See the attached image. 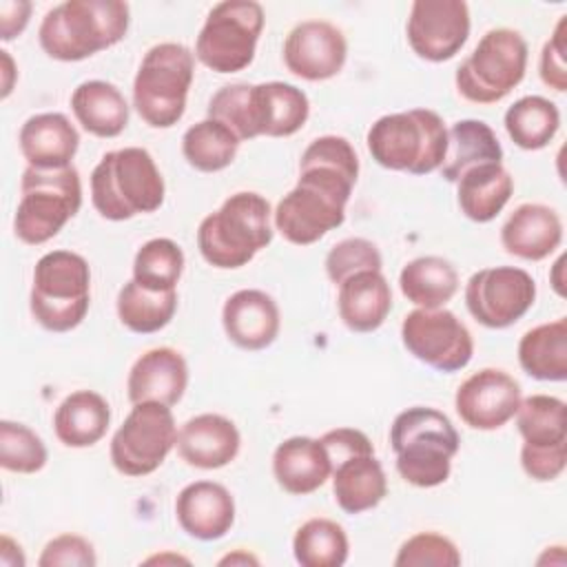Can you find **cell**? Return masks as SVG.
I'll use <instances>...</instances> for the list:
<instances>
[{
    "label": "cell",
    "instance_id": "cell-1",
    "mask_svg": "<svg viewBox=\"0 0 567 567\" xmlns=\"http://www.w3.org/2000/svg\"><path fill=\"white\" fill-rule=\"evenodd\" d=\"M359 177L354 146L341 135L312 140L299 159V177L272 210V226L295 246H310L346 219Z\"/></svg>",
    "mask_w": 567,
    "mask_h": 567
},
{
    "label": "cell",
    "instance_id": "cell-2",
    "mask_svg": "<svg viewBox=\"0 0 567 567\" xmlns=\"http://www.w3.org/2000/svg\"><path fill=\"white\" fill-rule=\"evenodd\" d=\"M128 24L122 0H64L44 13L38 40L49 58L80 62L124 40Z\"/></svg>",
    "mask_w": 567,
    "mask_h": 567
},
{
    "label": "cell",
    "instance_id": "cell-3",
    "mask_svg": "<svg viewBox=\"0 0 567 567\" xmlns=\"http://www.w3.org/2000/svg\"><path fill=\"white\" fill-rule=\"evenodd\" d=\"M390 445L399 476L414 487H436L450 478L461 436L436 408L414 405L399 412L390 425Z\"/></svg>",
    "mask_w": 567,
    "mask_h": 567
},
{
    "label": "cell",
    "instance_id": "cell-4",
    "mask_svg": "<svg viewBox=\"0 0 567 567\" xmlns=\"http://www.w3.org/2000/svg\"><path fill=\"white\" fill-rule=\"evenodd\" d=\"M272 230L268 199L252 190H239L199 221L197 248L213 268L235 270L272 241Z\"/></svg>",
    "mask_w": 567,
    "mask_h": 567
},
{
    "label": "cell",
    "instance_id": "cell-5",
    "mask_svg": "<svg viewBox=\"0 0 567 567\" xmlns=\"http://www.w3.org/2000/svg\"><path fill=\"white\" fill-rule=\"evenodd\" d=\"M166 186L153 155L142 146L109 151L91 173L93 208L111 221L155 213Z\"/></svg>",
    "mask_w": 567,
    "mask_h": 567
},
{
    "label": "cell",
    "instance_id": "cell-6",
    "mask_svg": "<svg viewBox=\"0 0 567 567\" xmlns=\"http://www.w3.org/2000/svg\"><path fill=\"white\" fill-rule=\"evenodd\" d=\"M372 159L388 171L427 175L439 171L447 151V126L432 109L381 115L365 135Z\"/></svg>",
    "mask_w": 567,
    "mask_h": 567
},
{
    "label": "cell",
    "instance_id": "cell-7",
    "mask_svg": "<svg viewBox=\"0 0 567 567\" xmlns=\"http://www.w3.org/2000/svg\"><path fill=\"white\" fill-rule=\"evenodd\" d=\"M91 306V268L73 250L44 252L33 268L29 308L49 332L78 328Z\"/></svg>",
    "mask_w": 567,
    "mask_h": 567
},
{
    "label": "cell",
    "instance_id": "cell-8",
    "mask_svg": "<svg viewBox=\"0 0 567 567\" xmlns=\"http://www.w3.org/2000/svg\"><path fill=\"white\" fill-rule=\"evenodd\" d=\"M195 75V53L179 42L153 44L133 80V106L153 128L175 126L184 111Z\"/></svg>",
    "mask_w": 567,
    "mask_h": 567
},
{
    "label": "cell",
    "instance_id": "cell-9",
    "mask_svg": "<svg viewBox=\"0 0 567 567\" xmlns=\"http://www.w3.org/2000/svg\"><path fill=\"white\" fill-rule=\"evenodd\" d=\"M82 206V182L75 166L40 171L27 166L20 179V202L13 233L29 246L53 239Z\"/></svg>",
    "mask_w": 567,
    "mask_h": 567
},
{
    "label": "cell",
    "instance_id": "cell-10",
    "mask_svg": "<svg viewBox=\"0 0 567 567\" xmlns=\"http://www.w3.org/2000/svg\"><path fill=\"white\" fill-rule=\"evenodd\" d=\"M527 69V42L516 29H489L458 64L456 91L474 104H496L516 89Z\"/></svg>",
    "mask_w": 567,
    "mask_h": 567
},
{
    "label": "cell",
    "instance_id": "cell-11",
    "mask_svg": "<svg viewBox=\"0 0 567 567\" xmlns=\"http://www.w3.org/2000/svg\"><path fill=\"white\" fill-rule=\"evenodd\" d=\"M264 22V7L255 0L217 2L199 29L195 58L215 73L244 71L255 60Z\"/></svg>",
    "mask_w": 567,
    "mask_h": 567
},
{
    "label": "cell",
    "instance_id": "cell-12",
    "mask_svg": "<svg viewBox=\"0 0 567 567\" xmlns=\"http://www.w3.org/2000/svg\"><path fill=\"white\" fill-rule=\"evenodd\" d=\"M177 443V425L171 405L157 401L133 403L124 423L111 439V463L124 476H148Z\"/></svg>",
    "mask_w": 567,
    "mask_h": 567
},
{
    "label": "cell",
    "instance_id": "cell-13",
    "mask_svg": "<svg viewBox=\"0 0 567 567\" xmlns=\"http://www.w3.org/2000/svg\"><path fill=\"white\" fill-rule=\"evenodd\" d=\"M401 341L421 363L439 372L463 370L474 354L467 326L447 308H414L403 317Z\"/></svg>",
    "mask_w": 567,
    "mask_h": 567
},
{
    "label": "cell",
    "instance_id": "cell-14",
    "mask_svg": "<svg viewBox=\"0 0 567 567\" xmlns=\"http://www.w3.org/2000/svg\"><path fill=\"white\" fill-rule=\"evenodd\" d=\"M536 301L534 277L516 266H494L474 272L465 286V306L485 328L503 330L527 315Z\"/></svg>",
    "mask_w": 567,
    "mask_h": 567
},
{
    "label": "cell",
    "instance_id": "cell-15",
    "mask_svg": "<svg viewBox=\"0 0 567 567\" xmlns=\"http://www.w3.org/2000/svg\"><path fill=\"white\" fill-rule=\"evenodd\" d=\"M470 7L463 0H416L405 35L410 49L427 62L452 60L470 35Z\"/></svg>",
    "mask_w": 567,
    "mask_h": 567
},
{
    "label": "cell",
    "instance_id": "cell-16",
    "mask_svg": "<svg viewBox=\"0 0 567 567\" xmlns=\"http://www.w3.org/2000/svg\"><path fill=\"white\" fill-rule=\"evenodd\" d=\"M520 399V385L512 374L498 368H483L458 385L454 408L472 430L492 432L514 419Z\"/></svg>",
    "mask_w": 567,
    "mask_h": 567
},
{
    "label": "cell",
    "instance_id": "cell-17",
    "mask_svg": "<svg viewBox=\"0 0 567 567\" xmlns=\"http://www.w3.org/2000/svg\"><path fill=\"white\" fill-rule=\"evenodd\" d=\"M348 58V42L328 20H303L290 29L284 42L286 69L308 82L334 78Z\"/></svg>",
    "mask_w": 567,
    "mask_h": 567
},
{
    "label": "cell",
    "instance_id": "cell-18",
    "mask_svg": "<svg viewBox=\"0 0 567 567\" xmlns=\"http://www.w3.org/2000/svg\"><path fill=\"white\" fill-rule=\"evenodd\" d=\"M221 326L237 348L248 352L264 350L279 334V306L259 288H241L224 301Z\"/></svg>",
    "mask_w": 567,
    "mask_h": 567
},
{
    "label": "cell",
    "instance_id": "cell-19",
    "mask_svg": "<svg viewBox=\"0 0 567 567\" xmlns=\"http://www.w3.org/2000/svg\"><path fill=\"white\" fill-rule=\"evenodd\" d=\"M175 447L186 465L199 470H219L235 461L241 447V436L228 416L204 412L190 416L177 430Z\"/></svg>",
    "mask_w": 567,
    "mask_h": 567
},
{
    "label": "cell",
    "instance_id": "cell-20",
    "mask_svg": "<svg viewBox=\"0 0 567 567\" xmlns=\"http://www.w3.org/2000/svg\"><path fill=\"white\" fill-rule=\"evenodd\" d=\"M175 516L190 538L219 540L235 523V501L221 483L195 481L177 494Z\"/></svg>",
    "mask_w": 567,
    "mask_h": 567
},
{
    "label": "cell",
    "instance_id": "cell-21",
    "mask_svg": "<svg viewBox=\"0 0 567 567\" xmlns=\"http://www.w3.org/2000/svg\"><path fill=\"white\" fill-rule=\"evenodd\" d=\"M188 385V363L186 359L168 346L151 348L128 370L126 394L131 403L157 401L164 405H175Z\"/></svg>",
    "mask_w": 567,
    "mask_h": 567
},
{
    "label": "cell",
    "instance_id": "cell-22",
    "mask_svg": "<svg viewBox=\"0 0 567 567\" xmlns=\"http://www.w3.org/2000/svg\"><path fill=\"white\" fill-rule=\"evenodd\" d=\"M20 153L31 168L55 171L73 166L80 133L64 113L47 111L31 115L18 135Z\"/></svg>",
    "mask_w": 567,
    "mask_h": 567
},
{
    "label": "cell",
    "instance_id": "cell-23",
    "mask_svg": "<svg viewBox=\"0 0 567 567\" xmlns=\"http://www.w3.org/2000/svg\"><path fill=\"white\" fill-rule=\"evenodd\" d=\"M563 241V221L551 206L527 202L514 208L501 228V246L525 261L549 257Z\"/></svg>",
    "mask_w": 567,
    "mask_h": 567
},
{
    "label": "cell",
    "instance_id": "cell-24",
    "mask_svg": "<svg viewBox=\"0 0 567 567\" xmlns=\"http://www.w3.org/2000/svg\"><path fill=\"white\" fill-rule=\"evenodd\" d=\"M272 476L284 492L306 496L332 476V461L321 439L290 436L272 452Z\"/></svg>",
    "mask_w": 567,
    "mask_h": 567
},
{
    "label": "cell",
    "instance_id": "cell-25",
    "mask_svg": "<svg viewBox=\"0 0 567 567\" xmlns=\"http://www.w3.org/2000/svg\"><path fill=\"white\" fill-rule=\"evenodd\" d=\"M334 503L346 514H363L388 494V478L374 452H357L332 463Z\"/></svg>",
    "mask_w": 567,
    "mask_h": 567
},
{
    "label": "cell",
    "instance_id": "cell-26",
    "mask_svg": "<svg viewBox=\"0 0 567 567\" xmlns=\"http://www.w3.org/2000/svg\"><path fill=\"white\" fill-rule=\"evenodd\" d=\"M337 310L352 332H374L392 310V290L381 270H363L339 284Z\"/></svg>",
    "mask_w": 567,
    "mask_h": 567
},
{
    "label": "cell",
    "instance_id": "cell-27",
    "mask_svg": "<svg viewBox=\"0 0 567 567\" xmlns=\"http://www.w3.org/2000/svg\"><path fill=\"white\" fill-rule=\"evenodd\" d=\"M310 115L308 95L288 82L252 84L255 133L266 137L295 135Z\"/></svg>",
    "mask_w": 567,
    "mask_h": 567
},
{
    "label": "cell",
    "instance_id": "cell-28",
    "mask_svg": "<svg viewBox=\"0 0 567 567\" xmlns=\"http://www.w3.org/2000/svg\"><path fill=\"white\" fill-rule=\"evenodd\" d=\"M111 423L106 399L93 390H75L53 412V432L66 447H91L104 439Z\"/></svg>",
    "mask_w": 567,
    "mask_h": 567
},
{
    "label": "cell",
    "instance_id": "cell-29",
    "mask_svg": "<svg viewBox=\"0 0 567 567\" xmlns=\"http://www.w3.org/2000/svg\"><path fill=\"white\" fill-rule=\"evenodd\" d=\"M78 124L95 137H117L128 124V104L122 91L106 80H86L71 93Z\"/></svg>",
    "mask_w": 567,
    "mask_h": 567
},
{
    "label": "cell",
    "instance_id": "cell-30",
    "mask_svg": "<svg viewBox=\"0 0 567 567\" xmlns=\"http://www.w3.org/2000/svg\"><path fill=\"white\" fill-rule=\"evenodd\" d=\"M514 193V177L503 164H481L467 168L456 179V202L461 213L476 221H492L509 202Z\"/></svg>",
    "mask_w": 567,
    "mask_h": 567
},
{
    "label": "cell",
    "instance_id": "cell-31",
    "mask_svg": "<svg viewBox=\"0 0 567 567\" xmlns=\"http://www.w3.org/2000/svg\"><path fill=\"white\" fill-rule=\"evenodd\" d=\"M503 164V148L489 124L483 120H458L447 128V151L441 164L445 182L456 179L474 166Z\"/></svg>",
    "mask_w": 567,
    "mask_h": 567
},
{
    "label": "cell",
    "instance_id": "cell-32",
    "mask_svg": "<svg viewBox=\"0 0 567 567\" xmlns=\"http://www.w3.org/2000/svg\"><path fill=\"white\" fill-rule=\"evenodd\" d=\"M520 368L538 381L567 379V319L547 321L527 330L518 341Z\"/></svg>",
    "mask_w": 567,
    "mask_h": 567
},
{
    "label": "cell",
    "instance_id": "cell-33",
    "mask_svg": "<svg viewBox=\"0 0 567 567\" xmlns=\"http://www.w3.org/2000/svg\"><path fill=\"white\" fill-rule=\"evenodd\" d=\"M399 288L416 308H443L458 290V272L447 259L423 255L401 268Z\"/></svg>",
    "mask_w": 567,
    "mask_h": 567
},
{
    "label": "cell",
    "instance_id": "cell-34",
    "mask_svg": "<svg viewBox=\"0 0 567 567\" xmlns=\"http://www.w3.org/2000/svg\"><path fill=\"white\" fill-rule=\"evenodd\" d=\"M115 308L120 323L131 332H159L175 317L177 290H151L131 279L120 288Z\"/></svg>",
    "mask_w": 567,
    "mask_h": 567
},
{
    "label": "cell",
    "instance_id": "cell-35",
    "mask_svg": "<svg viewBox=\"0 0 567 567\" xmlns=\"http://www.w3.org/2000/svg\"><path fill=\"white\" fill-rule=\"evenodd\" d=\"M509 140L523 151L545 148L560 128L558 106L543 95H525L516 100L503 117Z\"/></svg>",
    "mask_w": 567,
    "mask_h": 567
},
{
    "label": "cell",
    "instance_id": "cell-36",
    "mask_svg": "<svg viewBox=\"0 0 567 567\" xmlns=\"http://www.w3.org/2000/svg\"><path fill=\"white\" fill-rule=\"evenodd\" d=\"M239 144L241 142L228 126L210 117L195 122L182 135L184 159L202 173H217L230 166Z\"/></svg>",
    "mask_w": 567,
    "mask_h": 567
},
{
    "label": "cell",
    "instance_id": "cell-37",
    "mask_svg": "<svg viewBox=\"0 0 567 567\" xmlns=\"http://www.w3.org/2000/svg\"><path fill=\"white\" fill-rule=\"evenodd\" d=\"M292 554L301 567H341L350 554L348 534L337 520L308 518L295 532Z\"/></svg>",
    "mask_w": 567,
    "mask_h": 567
},
{
    "label": "cell",
    "instance_id": "cell-38",
    "mask_svg": "<svg viewBox=\"0 0 567 567\" xmlns=\"http://www.w3.org/2000/svg\"><path fill=\"white\" fill-rule=\"evenodd\" d=\"M516 425L525 445H563L567 443V405L551 394H532L520 399Z\"/></svg>",
    "mask_w": 567,
    "mask_h": 567
},
{
    "label": "cell",
    "instance_id": "cell-39",
    "mask_svg": "<svg viewBox=\"0 0 567 567\" xmlns=\"http://www.w3.org/2000/svg\"><path fill=\"white\" fill-rule=\"evenodd\" d=\"M184 272V252L168 237L144 241L133 257V279L151 290H175Z\"/></svg>",
    "mask_w": 567,
    "mask_h": 567
},
{
    "label": "cell",
    "instance_id": "cell-40",
    "mask_svg": "<svg viewBox=\"0 0 567 567\" xmlns=\"http://www.w3.org/2000/svg\"><path fill=\"white\" fill-rule=\"evenodd\" d=\"M49 452L42 439L24 423L0 421V465L16 474H35L47 465Z\"/></svg>",
    "mask_w": 567,
    "mask_h": 567
},
{
    "label": "cell",
    "instance_id": "cell-41",
    "mask_svg": "<svg viewBox=\"0 0 567 567\" xmlns=\"http://www.w3.org/2000/svg\"><path fill=\"white\" fill-rule=\"evenodd\" d=\"M206 117L228 126L239 142L255 140V120H252V84L235 82L221 86L208 102Z\"/></svg>",
    "mask_w": 567,
    "mask_h": 567
},
{
    "label": "cell",
    "instance_id": "cell-42",
    "mask_svg": "<svg viewBox=\"0 0 567 567\" xmlns=\"http://www.w3.org/2000/svg\"><path fill=\"white\" fill-rule=\"evenodd\" d=\"M326 275L328 279L339 286L341 281H346L348 277L363 272V270H381L383 268V259L381 252L377 248V244H372L365 237H348L337 241L328 255H326Z\"/></svg>",
    "mask_w": 567,
    "mask_h": 567
},
{
    "label": "cell",
    "instance_id": "cell-43",
    "mask_svg": "<svg viewBox=\"0 0 567 567\" xmlns=\"http://www.w3.org/2000/svg\"><path fill=\"white\" fill-rule=\"evenodd\" d=\"M396 567H458L461 551L443 534L419 532L401 543L396 556Z\"/></svg>",
    "mask_w": 567,
    "mask_h": 567
},
{
    "label": "cell",
    "instance_id": "cell-44",
    "mask_svg": "<svg viewBox=\"0 0 567 567\" xmlns=\"http://www.w3.org/2000/svg\"><path fill=\"white\" fill-rule=\"evenodd\" d=\"M97 556L93 545L78 534H60L51 538L40 558V567H95Z\"/></svg>",
    "mask_w": 567,
    "mask_h": 567
},
{
    "label": "cell",
    "instance_id": "cell-45",
    "mask_svg": "<svg viewBox=\"0 0 567 567\" xmlns=\"http://www.w3.org/2000/svg\"><path fill=\"white\" fill-rule=\"evenodd\" d=\"M565 29H567V16H560V20L554 27L551 38L543 44L540 60H538V73L545 86L563 93L567 91V40H565Z\"/></svg>",
    "mask_w": 567,
    "mask_h": 567
},
{
    "label": "cell",
    "instance_id": "cell-46",
    "mask_svg": "<svg viewBox=\"0 0 567 567\" xmlns=\"http://www.w3.org/2000/svg\"><path fill=\"white\" fill-rule=\"evenodd\" d=\"M567 465V443L563 445H525L520 447L523 472L538 483L558 478Z\"/></svg>",
    "mask_w": 567,
    "mask_h": 567
},
{
    "label": "cell",
    "instance_id": "cell-47",
    "mask_svg": "<svg viewBox=\"0 0 567 567\" xmlns=\"http://www.w3.org/2000/svg\"><path fill=\"white\" fill-rule=\"evenodd\" d=\"M29 16H31V2L27 0L0 2V38L9 42L16 35H20L29 24Z\"/></svg>",
    "mask_w": 567,
    "mask_h": 567
},
{
    "label": "cell",
    "instance_id": "cell-48",
    "mask_svg": "<svg viewBox=\"0 0 567 567\" xmlns=\"http://www.w3.org/2000/svg\"><path fill=\"white\" fill-rule=\"evenodd\" d=\"M0 563L4 567H24V554L22 547L7 534H2L0 538Z\"/></svg>",
    "mask_w": 567,
    "mask_h": 567
},
{
    "label": "cell",
    "instance_id": "cell-49",
    "mask_svg": "<svg viewBox=\"0 0 567 567\" xmlns=\"http://www.w3.org/2000/svg\"><path fill=\"white\" fill-rule=\"evenodd\" d=\"M0 58H2V100L9 97V93L13 91V75H16V69H13V60L9 55V51H0Z\"/></svg>",
    "mask_w": 567,
    "mask_h": 567
},
{
    "label": "cell",
    "instance_id": "cell-50",
    "mask_svg": "<svg viewBox=\"0 0 567 567\" xmlns=\"http://www.w3.org/2000/svg\"><path fill=\"white\" fill-rule=\"evenodd\" d=\"M563 270H565V255H560V257L556 259V264L551 266V275H549L551 286H554V290H556L558 297H565V277H563Z\"/></svg>",
    "mask_w": 567,
    "mask_h": 567
},
{
    "label": "cell",
    "instance_id": "cell-51",
    "mask_svg": "<svg viewBox=\"0 0 567 567\" xmlns=\"http://www.w3.org/2000/svg\"><path fill=\"white\" fill-rule=\"evenodd\" d=\"M257 565L259 560L255 558V556H250V554H246V551H241V549H237L235 554H228V556H224L221 560H219V565Z\"/></svg>",
    "mask_w": 567,
    "mask_h": 567
}]
</instances>
